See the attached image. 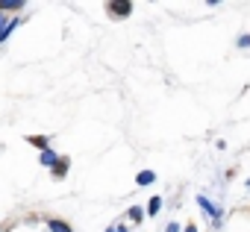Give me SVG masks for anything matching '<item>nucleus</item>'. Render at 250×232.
Listing matches in <instances>:
<instances>
[{"label":"nucleus","instance_id":"12","mask_svg":"<svg viewBox=\"0 0 250 232\" xmlns=\"http://www.w3.org/2000/svg\"><path fill=\"white\" fill-rule=\"evenodd\" d=\"M238 47H250V36H241L238 39Z\"/></svg>","mask_w":250,"mask_h":232},{"label":"nucleus","instance_id":"8","mask_svg":"<svg viewBox=\"0 0 250 232\" xmlns=\"http://www.w3.org/2000/svg\"><path fill=\"white\" fill-rule=\"evenodd\" d=\"M27 141H30L33 147H39V150H47V138H44V135H27Z\"/></svg>","mask_w":250,"mask_h":232},{"label":"nucleus","instance_id":"9","mask_svg":"<svg viewBox=\"0 0 250 232\" xmlns=\"http://www.w3.org/2000/svg\"><path fill=\"white\" fill-rule=\"evenodd\" d=\"M153 179H156V174H153V171H142V174L136 176V182H139V185H150Z\"/></svg>","mask_w":250,"mask_h":232},{"label":"nucleus","instance_id":"4","mask_svg":"<svg viewBox=\"0 0 250 232\" xmlns=\"http://www.w3.org/2000/svg\"><path fill=\"white\" fill-rule=\"evenodd\" d=\"M39 159H42V165H44V168H53V165L59 162V153H53V150L47 147V150H42V156H39Z\"/></svg>","mask_w":250,"mask_h":232},{"label":"nucleus","instance_id":"14","mask_svg":"<svg viewBox=\"0 0 250 232\" xmlns=\"http://www.w3.org/2000/svg\"><path fill=\"white\" fill-rule=\"evenodd\" d=\"M186 232H197V229H194V226H186Z\"/></svg>","mask_w":250,"mask_h":232},{"label":"nucleus","instance_id":"5","mask_svg":"<svg viewBox=\"0 0 250 232\" xmlns=\"http://www.w3.org/2000/svg\"><path fill=\"white\" fill-rule=\"evenodd\" d=\"M18 24H21V18H9V21H6V27L0 30V41H6V39L15 33V27H18Z\"/></svg>","mask_w":250,"mask_h":232},{"label":"nucleus","instance_id":"15","mask_svg":"<svg viewBox=\"0 0 250 232\" xmlns=\"http://www.w3.org/2000/svg\"><path fill=\"white\" fill-rule=\"evenodd\" d=\"M106 232H118V229H106Z\"/></svg>","mask_w":250,"mask_h":232},{"label":"nucleus","instance_id":"11","mask_svg":"<svg viewBox=\"0 0 250 232\" xmlns=\"http://www.w3.org/2000/svg\"><path fill=\"white\" fill-rule=\"evenodd\" d=\"M130 220H136V223H142V220H145V212H142L139 206H133V209H130Z\"/></svg>","mask_w":250,"mask_h":232},{"label":"nucleus","instance_id":"16","mask_svg":"<svg viewBox=\"0 0 250 232\" xmlns=\"http://www.w3.org/2000/svg\"><path fill=\"white\" fill-rule=\"evenodd\" d=\"M0 232H3V226H0Z\"/></svg>","mask_w":250,"mask_h":232},{"label":"nucleus","instance_id":"7","mask_svg":"<svg viewBox=\"0 0 250 232\" xmlns=\"http://www.w3.org/2000/svg\"><path fill=\"white\" fill-rule=\"evenodd\" d=\"M50 171H53V176H56V179H62V176L68 174V159H59V162H56Z\"/></svg>","mask_w":250,"mask_h":232},{"label":"nucleus","instance_id":"3","mask_svg":"<svg viewBox=\"0 0 250 232\" xmlns=\"http://www.w3.org/2000/svg\"><path fill=\"white\" fill-rule=\"evenodd\" d=\"M24 9V0H0V12H18Z\"/></svg>","mask_w":250,"mask_h":232},{"label":"nucleus","instance_id":"1","mask_svg":"<svg viewBox=\"0 0 250 232\" xmlns=\"http://www.w3.org/2000/svg\"><path fill=\"white\" fill-rule=\"evenodd\" d=\"M106 12L112 18H127L133 12V3H130V0H115V3H106Z\"/></svg>","mask_w":250,"mask_h":232},{"label":"nucleus","instance_id":"2","mask_svg":"<svg viewBox=\"0 0 250 232\" xmlns=\"http://www.w3.org/2000/svg\"><path fill=\"white\" fill-rule=\"evenodd\" d=\"M197 203L203 206V212H206V214H209V217H212L215 223H221V209H218V206H212V203H209L206 197H197Z\"/></svg>","mask_w":250,"mask_h":232},{"label":"nucleus","instance_id":"6","mask_svg":"<svg viewBox=\"0 0 250 232\" xmlns=\"http://www.w3.org/2000/svg\"><path fill=\"white\" fill-rule=\"evenodd\" d=\"M47 226H50V232H74L65 220H59V217H53V220H47Z\"/></svg>","mask_w":250,"mask_h":232},{"label":"nucleus","instance_id":"10","mask_svg":"<svg viewBox=\"0 0 250 232\" xmlns=\"http://www.w3.org/2000/svg\"><path fill=\"white\" fill-rule=\"evenodd\" d=\"M159 209H162V197L147 200V214H159Z\"/></svg>","mask_w":250,"mask_h":232},{"label":"nucleus","instance_id":"13","mask_svg":"<svg viewBox=\"0 0 250 232\" xmlns=\"http://www.w3.org/2000/svg\"><path fill=\"white\" fill-rule=\"evenodd\" d=\"M6 21H9V15H6V12H0V30L6 27Z\"/></svg>","mask_w":250,"mask_h":232}]
</instances>
